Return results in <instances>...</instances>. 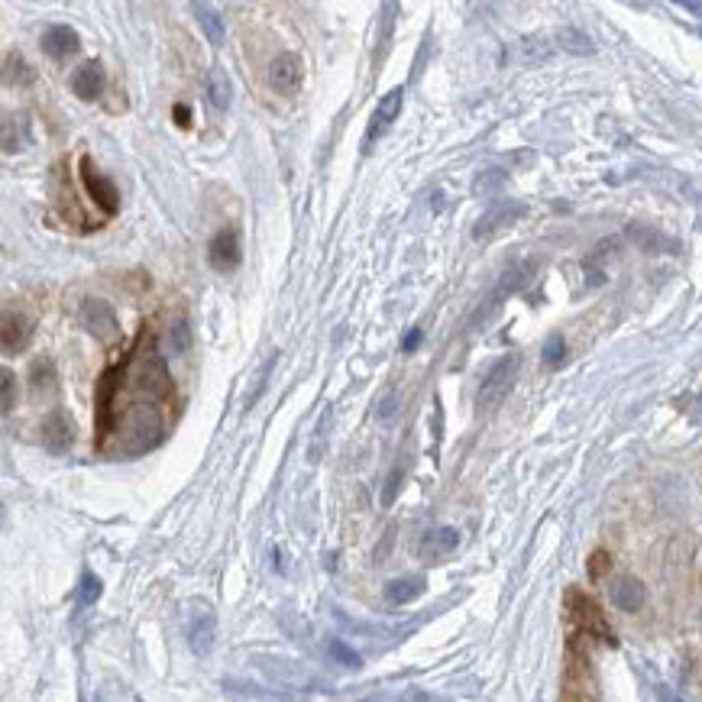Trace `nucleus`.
Returning a JSON list of instances; mask_svg holds the SVG:
<instances>
[{
	"mask_svg": "<svg viewBox=\"0 0 702 702\" xmlns=\"http://www.w3.org/2000/svg\"><path fill=\"white\" fill-rule=\"evenodd\" d=\"M243 260V250H240V233L237 227H227L220 230L208 246V263H211L214 273H233Z\"/></svg>",
	"mask_w": 702,
	"mask_h": 702,
	"instance_id": "obj_6",
	"label": "nucleus"
},
{
	"mask_svg": "<svg viewBox=\"0 0 702 702\" xmlns=\"http://www.w3.org/2000/svg\"><path fill=\"white\" fill-rule=\"evenodd\" d=\"M457 544H460L457 528H437V531H427V534H424L418 554H422L424 561H440V557H447L450 551H457Z\"/></svg>",
	"mask_w": 702,
	"mask_h": 702,
	"instance_id": "obj_11",
	"label": "nucleus"
},
{
	"mask_svg": "<svg viewBox=\"0 0 702 702\" xmlns=\"http://www.w3.org/2000/svg\"><path fill=\"white\" fill-rule=\"evenodd\" d=\"M7 84H30L33 81V69L20 59V56H7Z\"/></svg>",
	"mask_w": 702,
	"mask_h": 702,
	"instance_id": "obj_21",
	"label": "nucleus"
},
{
	"mask_svg": "<svg viewBox=\"0 0 702 702\" xmlns=\"http://www.w3.org/2000/svg\"><path fill=\"white\" fill-rule=\"evenodd\" d=\"M0 337H3V353H20L30 344V337H33V321H30L26 314L7 311V314H3Z\"/></svg>",
	"mask_w": 702,
	"mask_h": 702,
	"instance_id": "obj_10",
	"label": "nucleus"
},
{
	"mask_svg": "<svg viewBox=\"0 0 702 702\" xmlns=\"http://www.w3.org/2000/svg\"><path fill=\"white\" fill-rule=\"evenodd\" d=\"M81 182H84V192L91 195V202L107 214V217H114V214L120 211V192H117V185L104 172L94 169L91 156H81Z\"/></svg>",
	"mask_w": 702,
	"mask_h": 702,
	"instance_id": "obj_4",
	"label": "nucleus"
},
{
	"mask_svg": "<svg viewBox=\"0 0 702 702\" xmlns=\"http://www.w3.org/2000/svg\"><path fill=\"white\" fill-rule=\"evenodd\" d=\"M385 592H389L392 602H408V599H415L422 592V579H395V583H389Z\"/></svg>",
	"mask_w": 702,
	"mask_h": 702,
	"instance_id": "obj_20",
	"label": "nucleus"
},
{
	"mask_svg": "<svg viewBox=\"0 0 702 702\" xmlns=\"http://www.w3.org/2000/svg\"><path fill=\"white\" fill-rule=\"evenodd\" d=\"M566 612H569V622L586 634V637L596 634V637H602L606 644H615V637L609 632V625H606L599 606H596L589 596H583L579 589H569V592H566Z\"/></svg>",
	"mask_w": 702,
	"mask_h": 702,
	"instance_id": "obj_2",
	"label": "nucleus"
},
{
	"mask_svg": "<svg viewBox=\"0 0 702 702\" xmlns=\"http://www.w3.org/2000/svg\"><path fill=\"white\" fill-rule=\"evenodd\" d=\"M418 344H422V331L415 327V331H408V337L402 341V350L415 353V350H418Z\"/></svg>",
	"mask_w": 702,
	"mask_h": 702,
	"instance_id": "obj_25",
	"label": "nucleus"
},
{
	"mask_svg": "<svg viewBox=\"0 0 702 702\" xmlns=\"http://www.w3.org/2000/svg\"><path fill=\"white\" fill-rule=\"evenodd\" d=\"M208 97H211V104L217 111H227L230 107V101H233V84H230V74L220 69V66H214L208 71Z\"/></svg>",
	"mask_w": 702,
	"mask_h": 702,
	"instance_id": "obj_16",
	"label": "nucleus"
},
{
	"mask_svg": "<svg viewBox=\"0 0 702 702\" xmlns=\"http://www.w3.org/2000/svg\"><path fill=\"white\" fill-rule=\"evenodd\" d=\"M30 385H33V392L39 395H49L53 389H56V366H53V359H36L33 362V369H30Z\"/></svg>",
	"mask_w": 702,
	"mask_h": 702,
	"instance_id": "obj_18",
	"label": "nucleus"
},
{
	"mask_svg": "<svg viewBox=\"0 0 702 702\" xmlns=\"http://www.w3.org/2000/svg\"><path fill=\"white\" fill-rule=\"evenodd\" d=\"M544 359H548L551 366H557V362H561V359H563V341H561V337H551V341H548V347H544Z\"/></svg>",
	"mask_w": 702,
	"mask_h": 702,
	"instance_id": "obj_24",
	"label": "nucleus"
},
{
	"mask_svg": "<svg viewBox=\"0 0 702 702\" xmlns=\"http://www.w3.org/2000/svg\"><path fill=\"white\" fill-rule=\"evenodd\" d=\"M606 563H609V557H606V554L599 551V554L592 557V563H589V569H592V576H602V573H606Z\"/></svg>",
	"mask_w": 702,
	"mask_h": 702,
	"instance_id": "obj_28",
	"label": "nucleus"
},
{
	"mask_svg": "<svg viewBox=\"0 0 702 702\" xmlns=\"http://www.w3.org/2000/svg\"><path fill=\"white\" fill-rule=\"evenodd\" d=\"M399 480H402V470H395L392 476H389V490H385V505L395 498V492H399Z\"/></svg>",
	"mask_w": 702,
	"mask_h": 702,
	"instance_id": "obj_27",
	"label": "nucleus"
},
{
	"mask_svg": "<svg viewBox=\"0 0 702 702\" xmlns=\"http://www.w3.org/2000/svg\"><path fill=\"white\" fill-rule=\"evenodd\" d=\"M188 641H192V651H198V654H208V651H211L214 615L208 609H202V615L192 619V625H188Z\"/></svg>",
	"mask_w": 702,
	"mask_h": 702,
	"instance_id": "obj_17",
	"label": "nucleus"
},
{
	"mask_svg": "<svg viewBox=\"0 0 702 702\" xmlns=\"http://www.w3.org/2000/svg\"><path fill=\"white\" fill-rule=\"evenodd\" d=\"M195 16H198V23H202V30H205L208 43L220 46V43H223V20L214 13L208 3H195Z\"/></svg>",
	"mask_w": 702,
	"mask_h": 702,
	"instance_id": "obj_19",
	"label": "nucleus"
},
{
	"mask_svg": "<svg viewBox=\"0 0 702 702\" xmlns=\"http://www.w3.org/2000/svg\"><path fill=\"white\" fill-rule=\"evenodd\" d=\"M521 214H525V205H515V202H498V205H492L490 211L476 220V227H473V237H476V240H486V237H492L495 230H502V227L515 223Z\"/></svg>",
	"mask_w": 702,
	"mask_h": 702,
	"instance_id": "obj_8",
	"label": "nucleus"
},
{
	"mask_svg": "<svg viewBox=\"0 0 702 702\" xmlns=\"http://www.w3.org/2000/svg\"><path fill=\"white\" fill-rule=\"evenodd\" d=\"M402 97H405L402 88H392V91L382 94V101H379V107H376V114H372V124H369V130H366V149L392 127V120H395L399 111H402Z\"/></svg>",
	"mask_w": 702,
	"mask_h": 702,
	"instance_id": "obj_7",
	"label": "nucleus"
},
{
	"mask_svg": "<svg viewBox=\"0 0 702 702\" xmlns=\"http://www.w3.org/2000/svg\"><path fill=\"white\" fill-rule=\"evenodd\" d=\"M84 586H88V589H84V599H88V602H91V599H97V579H91V576H88V579H84Z\"/></svg>",
	"mask_w": 702,
	"mask_h": 702,
	"instance_id": "obj_30",
	"label": "nucleus"
},
{
	"mask_svg": "<svg viewBox=\"0 0 702 702\" xmlns=\"http://www.w3.org/2000/svg\"><path fill=\"white\" fill-rule=\"evenodd\" d=\"M13 405H16V376L3 369V412H13Z\"/></svg>",
	"mask_w": 702,
	"mask_h": 702,
	"instance_id": "obj_23",
	"label": "nucleus"
},
{
	"mask_svg": "<svg viewBox=\"0 0 702 702\" xmlns=\"http://www.w3.org/2000/svg\"><path fill=\"white\" fill-rule=\"evenodd\" d=\"M78 33L71 26H49L46 36H43V53L53 56V59H66L71 53H78Z\"/></svg>",
	"mask_w": 702,
	"mask_h": 702,
	"instance_id": "obj_14",
	"label": "nucleus"
},
{
	"mask_svg": "<svg viewBox=\"0 0 702 702\" xmlns=\"http://www.w3.org/2000/svg\"><path fill=\"white\" fill-rule=\"evenodd\" d=\"M81 324H84V331L94 334L101 344H111V341H117V334H120L117 314H114V308H111L107 301H88V304L81 308Z\"/></svg>",
	"mask_w": 702,
	"mask_h": 702,
	"instance_id": "obj_5",
	"label": "nucleus"
},
{
	"mask_svg": "<svg viewBox=\"0 0 702 702\" xmlns=\"http://www.w3.org/2000/svg\"><path fill=\"white\" fill-rule=\"evenodd\" d=\"M175 117H179V124H182V127H188V124H192V111H188L185 104H179V107H175Z\"/></svg>",
	"mask_w": 702,
	"mask_h": 702,
	"instance_id": "obj_29",
	"label": "nucleus"
},
{
	"mask_svg": "<svg viewBox=\"0 0 702 702\" xmlns=\"http://www.w3.org/2000/svg\"><path fill=\"white\" fill-rule=\"evenodd\" d=\"M563 702H596V687L589 674V660L579 651V644H569L566 657V680H563Z\"/></svg>",
	"mask_w": 702,
	"mask_h": 702,
	"instance_id": "obj_3",
	"label": "nucleus"
},
{
	"mask_svg": "<svg viewBox=\"0 0 702 702\" xmlns=\"http://www.w3.org/2000/svg\"><path fill=\"white\" fill-rule=\"evenodd\" d=\"M331 651H334V654H337V657H341L344 664H356V654H353V651H347V647H344L341 641H331Z\"/></svg>",
	"mask_w": 702,
	"mask_h": 702,
	"instance_id": "obj_26",
	"label": "nucleus"
},
{
	"mask_svg": "<svg viewBox=\"0 0 702 702\" xmlns=\"http://www.w3.org/2000/svg\"><path fill=\"white\" fill-rule=\"evenodd\" d=\"M71 91L81 101H94L104 91V69H101V62H84L81 69H74V74H71Z\"/></svg>",
	"mask_w": 702,
	"mask_h": 702,
	"instance_id": "obj_12",
	"label": "nucleus"
},
{
	"mask_svg": "<svg viewBox=\"0 0 702 702\" xmlns=\"http://www.w3.org/2000/svg\"><path fill=\"white\" fill-rule=\"evenodd\" d=\"M269 81L279 94H295L301 88V59L295 53H281L269 66Z\"/></svg>",
	"mask_w": 702,
	"mask_h": 702,
	"instance_id": "obj_9",
	"label": "nucleus"
},
{
	"mask_svg": "<svg viewBox=\"0 0 702 702\" xmlns=\"http://www.w3.org/2000/svg\"><path fill=\"white\" fill-rule=\"evenodd\" d=\"M612 602L619 612H637L644 606V586L634 576H619L612 583Z\"/></svg>",
	"mask_w": 702,
	"mask_h": 702,
	"instance_id": "obj_15",
	"label": "nucleus"
},
{
	"mask_svg": "<svg viewBox=\"0 0 702 702\" xmlns=\"http://www.w3.org/2000/svg\"><path fill=\"white\" fill-rule=\"evenodd\" d=\"M43 444L53 450V453H66L71 447V440H74V434H71V422L62 415V412H53L46 422H43Z\"/></svg>",
	"mask_w": 702,
	"mask_h": 702,
	"instance_id": "obj_13",
	"label": "nucleus"
},
{
	"mask_svg": "<svg viewBox=\"0 0 702 702\" xmlns=\"http://www.w3.org/2000/svg\"><path fill=\"white\" fill-rule=\"evenodd\" d=\"M169 344H172V353H185L188 347H192V327H188V321H185V318L172 324V331H169Z\"/></svg>",
	"mask_w": 702,
	"mask_h": 702,
	"instance_id": "obj_22",
	"label": "nucleus"
},
{
	"mask_svg": "<svg viewBox=\"0 0 702 702\" xmlns=\"http://www.w3.org/2000/svg\"><path fill=\"white\" fill-rule=\"evenodd\" d=\"M515 376H518V356L508 353V356H502L490 372H486V379H483V385H480V392H476V405H480L483 412L498 408V405L508 399V392H511V385H515Z\"/></svg>",
	"mask_w": 702,
	"mask_h": 702,
	"instance_id": "obj_1",
	"label": "nucleus"
}]
</instances>
